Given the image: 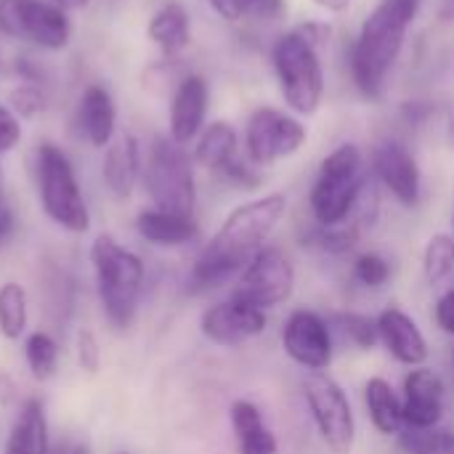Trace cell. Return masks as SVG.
I'll use <instances>...</instances> for the list:
<instances>
[{
	"instance_id": "cell-1",
	"label": "cell",
	"mask_w": 454,
	"mask_h": 454,
	"mask_svg": "<svg viewBox=\"0 0 454 454\" xmlns=\"http://www.w3.org/2000/svg\"><path fill=\"white\" fill-rule=\"evenodd\" d=\"M285 213V194H266L234 207L226 215L223 226L215 231V237L197 255L189 274V290L207 293L226 285L231 277L242 274L245 266L255 258V253L266 247V242L282 223Z\"/></svg>"
},
{
	"instance_id": "cell-2",
	"label": "cell",
	"mask_w": 454,
	"mask_h": 454,
	"mask_svg": "<svg viewBox=\"0 0 454 454\" xmlns=\"http://www.w3.org/2000/svg\"><path fill=\"white\" fill-rule=\"evenodd\" d=\"M420 3L423 0H380L362 21L351 51V74L362 96L380 98Z\"/></svg>"
},
{
	"instance_id": "cell-3",
	"label": "cell",
	"mask_w": 454,
	"mask_h": 454,
	"mask_svg": "<svg viewBox=\"0 0 454 454\" xmlns=\"http://www.w3.org/2000/svg\"><path fill=\"white\" fill-rule=\"evenodd\" d=\"M90 266L106 322L114 330H128L138 314V301L144 293V261L112 234H98L90 242Z\"/></svg>"
},
{
	"instance_id": "cell-4",
	"label": "cell",
	"mask_w": 454,
	"mask_h": 454,
	"mask_svg": "<svg viewBox=\"0 0 454 454\" xmlns=\"http://www.w3.org/2000/svg\"><path fill=\"white\" fill-rule=\"evenodd\" d=\"M367 184L364 157L356 144H340L333 149L317 173L309 194L311 215L319 226H340L351 221L356 200Z\"/></svg>"
},
{
	"instance_id": "cell-5",
	"label": "cell",
	"mask_w": 454,
	"mask_h": 454,
	"mask_svg": "<svg viewBox=\"0 0 454 454\" xmlns=\"http://www.w3.org/2000/svg\"><path fill=\"white\" fill-rule=\"evenodd\" d=\"M271 61L285 104L295 114H314L325 96V69L319 61V48H314L298 29H293L274 43Z\"/></svg>"
},
{
	"instance_id": "cell-6",
	"label": "cell",
	"mask_w": 454,
	"mask_h": 454,
	"mask_svg": "<svg viewBox=\"0 0 454 454\" xmlns=\"http://www.w3.org/2000/svg\"><path fill=\"white\" fill-rule=\"evenodd\" d=\"M37 194L45 215L64 231L85 234L90 229V210L74 168L56 144H43L37 149Z\"/></svg>"
},
{
	"instance_id": "cell-7",
	"label": "cell",
	"mask_w": 454,
	"mask_h": 454,
	"mask_svg": "<svg viewBox=\"0 0 454 454\" xmlns=\"http://www.w3.org/2000/svg\"><path fill=\"white\" fill-rule=\"evenodd\" d=\"M144 184L154 202V207L194 215L197 207V184H194V165L192 157L181 144L170 136H157L149 146Z\"/></svg>"
},
{
	"instance_id": "cell-8",
	"label": "cell",
	"mask_w": 454,
	"mask_h": 454,
	"mask_svg": "<svg viewBox=\"0 0 454 454\" xmlns=\"http://www.w3.org/2000/svg\"><path fill=\"white\" fill-rule=\"evenodd\" d=\"M303 399L309 407V415L317 426L319 439L330 454H351L356 442V420L351 402L338 380H333L325 372H314L303 383Z\"/></svg>"
},
{
	"instance_id": "cell-9",
	"label": "cell",
	"mask_w": 454,
	"mask_h": 454,
	"mask_svg": "<svg viewBox=\"0 0 454 454\" xmlns=\"http://www.w3.org/2000/svg\"><path fill=\"white\" fill-rule=\"evenodd\" d=\"M293 290H295V269L290 258L282 250L266 245L239 274L231 298L255 306L261 311H269L290 301Z\"/></svg>"
},
{
	"instance_id": "cell-10",
	"label": "cell",
	"mask_w": 454,
	"mask_h": 454,
	"mask_svg": "<svg viewBox=\"0 0 454 454\" xmlns=\"http://www.w3.org/2000/svg\"><path fill=\"white\" fill-rule=\"evenodd\" d=\"M306 138H309L306 125L298 117L271 109V106H261L247 120L245 152L253 165L266 168L301 152Z\"/></svg>"
},
{
	"instance_id": "cell-11",
	"label": "cell",
	"mask_w": 454,
	"mask_h": 454,
	"mask_svg": "<svg viewBox=\"0 0 454 454\" xmlns=\"http://www.w3.org/2000/svg\"><path fill=\"white\" fill-rule=\"evenodd\" d=\"M285 354L311 372H325L333 364V330L327 319L311 309H295L282 327Z\"/></svg>"
},
{
	"instance_id": "cell-12",
	"label": "cell",
	"mask_w": 454,
	"mask_h": 454,
	"mask_svg": "<svg viewBox=\"0 0 454 454\" xmlns=\"http://www.w3.org/2000/svg\"><path fill=\"white\" fill-rule=\"evenodd\" d=\"M266 325H269L266 311L247 306L231 295H229V301H221V303L205 309L202 319H200L202 335L210 343L223 346V348H237V346L247 343L250 338L261 335L266 330Z\"/></svg>"
},
{
	"instance_id": "cell-13",
	"label": "cell",
	"mask_w": 454,
	"mask_h": 454,
	"mask_svg": "<svg viewBox=\"0 0 454 454\" xmlns=\"http://www.w3.org/2000/svg\"><path fill=\"white\" fill-rule=\"evenodd\" d=\"M402 407H404V428L412 431L439 428L447 410V388L442 375L428 370L426 364L412 367L410 375L404 378Z\"/></svg>"
},
{
	"instance_id": "cell-14",
	"label": "cell",
	"mask_w": 454,
	"mask_h": 454,
	"mask_svg": "<svg viewBox=\"0 0 454 454\" xmlns=\"http://www.w3.org/2000/svg\"><path fill=\"white\" fill-rule=\"evenodd\" d=\"M372 170L378 181L407 207H415L420 202V168L415 154L396 138H386L372 149Z\"/></svg>"
},
{
	"instance_id": "cell-15",
	"label": "cell",
	"mask_w": 454,
	"mask_h": 454,
	"mask_svg": "<svg viewBox=\"0 0 454 454\" xmlns=\"http://www.w3.org/2000/svg\"><path fill=\"white\" fill-rule=\"evenodd\" d=\"M378 340L383 348L407 367H423L428 359V340L420 330V325L402 309L391 306L378 314Z\"/></svg>"
},
{
	"instance_id": "cell-16",
	"label": "cell",
	"mask_w": 454,
	"mask_h": 454,
	"mask_svg": "<svg viewBox=\"0 0 454 454\" xmlns=\"http://www.w3.org/2000/svg\"><path fill=\"white\" fill-rule=\"evenodd\" d=\"M207 101H210V90H207L205 77L186 74L176 85V93L170 101V133H168L176 144L186 146L205 130Z\"/></svg>"
},
{
	"instance_id": "cell-17",
	"label": "cell",
	"mask_w": 454,
	"mask_h": 454,
	"mask_svg": "<svg viewBox=\"0 0 454 454\" xmlns=\"http://www.w3.org/2000/svg\"><path fill=\"white\" fill-rule=\"evenodd\" d=\"M77 128L82 138L98 149L109 146L117 136V106L104 85H88L77 104Z\"/></svg>"
},
{
	"instance_id": "cell-18",
	"label": "cell",
	"mask_w": 454,
	"mask_h": 454,
	"mask_svg": "<svg viewBox=\"0 0 454 454\" xmlns=\"http://www.w3.org/2000/svg\"><path fill=\"white\" fill-rule=\"evenodd\" d=\"M144 168H141V149L138 141L130 133H120L114 136V141L106 146L104 154V184L106 189L117 197V200H128L141 178Z\"/></svg>"
},
{
	"instance_id": "cell-19",
	"label": "cell",
	"mask_w": 454,
	"mask_h": 454,
	"mask_svg": "<svg viewBox=\"0 0 454 454\" xmlns=\"http://www.w3.org/2000/svg\"><path fill=\"white\" fill-rule=\"evenodd\" d=\"M51 434H48V415L40 399L21 402L11 431L5 436L3 454H51Z\"/></svg>"
},
{
	"instance_id": "cell-20",
	"label": "cell",
	"mask_w": 454,
	"mask_h": 454,
	"mask_svg": "<svg viewBox=\"0 0 454 454\" xmlns=\"http://www.w3.org/2000/svg\"><path fill=\"white\" fill-rule=\"evenodd\" d=\"M69 37H72V24L64 8H59L53 0L29 3L21 24V40H29L45 51H61L67 48Z\"/></svg>"
},
{
	"instance_id": "cell-21",
	"label": "cell",
	"mask_w": 454,
	"mask_h": 454,
	"mask_svg": "<svg viewBox=\"0 0 454 454\" xmlns=\"http://www.w3.org/2000/svg\"><path fill=\"white\" fill-rule=\"evenodd\" d=\"M136 231L144 242L154 247H184L200 237L194 215H178L160 207L141 210L136 215Z\"/></svg>"
},
{
	"instance_id": "cell-22",
	"label": "cell",
	"mask_w": 454,
	"mask_h": 454,
	"mask_svg": "<svg viewBox=\"0 0 454 454\" xmlns=\"http://www.w3.org/2000/svg\"><path fill=\"white\" fill-rule=\"evenodd\" d=\"M229 420L234 431L237 454H279L277 436L271 434V428L263 420V412L253 402L237 399L229 410Z\"/></svg>"
},
{
	"instance_id": "cell-23",
	"label": "cell",
	"mask_w": 454,
	"mask_h": 454,
	"mask_svg": "<svg viewBox=\"0 0 454 454\" xmlns=\"http://www.w3.org/2000/svg\"><path fill=\"white\" fill-rule=\"evenodd\" d=\"M364 404L370 423L380 436H399L404 431L402 396L391 388L386 378H370L364 383Z\"/></svg>"
},
{
	"instance_id": "cell-24",
	"label": "cell",
	"mask_w": 454,
	"mask_h": 454,
	"mask_svg": "<svg viewBox=\"0 0 454 454\" xmlns=\"http://www.w3.org/2000/svg\"><path fill=\"white\" fill-rule=\"evenodd\" d=\"M149 40L165 53V56H176L181 53L189 40H192V21L189 13L181 3H165L162 8L154 11V16L149 19Z\"/></svg>"
},
{
	"instance_id": "cell-25",
	"label": "cell",
	"mask_w": 454,
	"mask_h": 454,
	"mask_svg": "<svg viewBox=\"0 0 454 454\" xmlns=\"http://www.w3.org/2000/svg\"><path fill=\"white\" fill-rule=\"evenodd\" d=\"M237 146H239V138H237V130L226 122V120H215L210 125H205V130L197 136V146H194V160L213 170V173H223L237 157Z\"/></svg>"
},
{
	"instance_id": "cell-26",
	"label": "cell",
	"mask_w": 454,
	"mask_h": 454,
	"mask_svg": "<svg viewBox=\"0 0 454 454\" xmlns=\"http://www.w3.org/2000/svg\"><path fill=\"white\" fill-rule=\"evenodd\" d=\"M423 277L431 290L447 293L454 287V237L434 234L423 250Z\"/></svg>"
},
{
	"instance_id": "cell-27",
	"label": "cell",
	"mask_w": 454,
	"mask_h": 454,
	"mask_svg": "<svg viewBox=\"0 0 454 454\" xmlns=\"http://www.w3.org/2000/svg\"><path fill=\"white\" fill-rule=\"evenodd\" d=\"M29 301L19 282L0 285V335L5 340H19L27 333Z\"/></svg>"
},
{
	"instance_id": "cell-28",
	"label": "cell",
	"mask_w": 454,
	"mask_h": 454,
	"mask_svg": "<svg viewBox=\"0 0 454 454\" xmlns=\"http://www.w3.org/2000/svg\"><path fill=\"white\" fill-rule=\"evenodd\" d=\"M59 343L53 335L43 333V330H35L27 335L24 340V362L29 367V375L40 383L51 380L59 370Z\"/></svg>"
},
{
	"instance_id": "cell-29",
	"label": "cell",
	"mask_w": 454,
	"mask_h": 454,
	"mask_svg": "<svg viewBox=\"0 0 454 454\" xmlns=\"http://www.w3.org/2000/svg\"><path fill=\"white\" fill-rule=\"evenodd\" d=\"M335 330L340 333V338L346 343H351L359 351H372L380 343L378 340V322L370 319L367 314H359V311L335 314Z\"/></svg>"
},
{
	"instance_id": "cell-30",
	"label": "cell",
	"mask_w": 454,
	"mask_h": 454,
	"mask_svg": "<svg viewBox=\"0 0 454 454\" xmlns=\"http://www.w3.org/2000/svg\"><path fill=\"white\" fill-rule=\"evenodd\" d=\"M399 436H402V450L407 454H454V431L450 428H428V431L404 428Z\"/></svg>"
},
{
	"instance_id": "cell-31",
	"label": "cell",
	"mask_w": 454,
	"mask_h": 454,
	"mask_svg": "<svg viewBox=\"0 0 454 454\" xmlns=\"http://www.w3.org/2000/svg\"><path fill=\"white\" fill-rule=\"evenodd\" d=\"M354 279L362 287L380 290L391 279V263H388V258H383L380 253H362L354 261Z\"/></svg>"
},
{
	"instance_id": "cell-32",
	"label": "cell",
	"mask_w": 454,
	"mask_h": 454,
	"mask_svg": "<svg viewBox=\"0 0 454 454\" xmlns=\"http://www.w3.org/2000/svg\"><path fill=\"white\" fill-rule=\"evenodd\" d=\"M8 109L19 117H35L45 109V93L37 80H24L8 93Z\"/></svg>"
},
{
	"instance_id": "cell-33",
	"label": "cell",
	"mask_w": 454,
	"mask_h": 454,
	"mask_svg": "<svg viewBox=\"0 0 454 454\" xmlns=\"http://www.w3.org/2000/svg\"><path fill=\"white\" fill-rule=\"evenodd\" d=\"M74 359H77V367L88 375H96L101 370V346H98V338L93 330L82 327L77 330L74 335Z\"/></svg>"
},
{
	"instance_id": "cell-34",
	"label": "cell",
	"mask_w": 454,
	"mask_h": 454,
	"mask_svg": "<svg viewBox=\"0 0 454 454\" xmlns=\"http://www.w3.org/2000/svg\"><path fill=\"white\" fill-rule=\"evenodd\" d=\"M29 3L32 0H0V32L5 37L21 40V24Z\"/></svg>"
},
{
	"instance_id": "cell-35",
	"label": "cell",
	"mask_w": 454,
	"mask_h": 454,
	"mask_svg": "<svg viewBox=\"0 0 454 454\" xmlns=\"http://www.w3.org/2000/svg\"><path fill=\"white\" fill-rule=\"evenodd\" d=\"M21 141V117L8 106H0V154L11 152Z\"/></svg>"
},
{
	"instance_id": "cell-36",
	"label": "cell",
	"mask_w": 454,
	"mask_h": 454,
	"mask_svg": "<svg viewBox=\"0 0 454 454\" xmlns=\"http://www.w3.org/2000/svg\"><path fill=\"white\" fill-rule=\"evenodd\" d=\"M434 319H436V327L442 333H447V335L454 338V287L439 295L436 309H434Z\"/></svg>"
},
{
	"instance_id": "cell-37",
	"label": "cell",
	"mask_w": 454,
	"mask_h": 454,
	"mask_svg": "<svg viewBox=\"0 0 454 454\" xmlns=\"http://www.w3.org/2000/svg\"><path fill=\"white\" fill-rule=\"evenodd\" d=\"M250 5H253V0H210V8L226 21L245 19L250 13Z\"/></svg>"
},
{
	"instance_id": "cell-38",
	"label": "cell",
	"mask_w": 454,
	"mask_h": 454,
	"mask_svg": "<svg viewBox=\"0 0 454 454\" xmlns=\"http://www.w3.org/2000/svg\"><path fill=\"white\" fill-rule=\"evenodd\" d=\"M282 11H285V3L282 0H253L247 16H253L258 21H274V19L282 16Z\"/></svg>"
},
{
	"instance_id": "cell-39",
	"label": "cell",
	"mask_w": 454,
	"mask_h": 454,
	"mask_svg": "<svg viewBox=\"0 0 454 454\" xmlns=\"http://www.w3.org/2000/svg\"><path fill=\"white\" fill-rule=\"evenodd\" d=\"M16 399H19V386H16L13 375L5 372V370H0V407L3 410L5 407H13Z\"/></svg>"
},
{
	"instance_id": "cell-40",
	"label": "cell",
	"mask_w": 454,
	"mask_h": 454,
	"mask_svg": "<svg viewBox=\"0 0 454 454\" xmlns=\"http://www.w3.org/2000/svg\"><path fill=\"white\" fill-rule=\"evenodd\" d=\"M298 32L314 45V48H319L322 43H327V37H330V27L327 24H322V21H309V24H303V27H298Z\"/></svg>"
},
{
	"instance_id": "cell-41",
	"label": "cell",
	"mask_w": 454,
	"mask_h": 454,
	"mask_svg": "<svg viewBox=\"0 0 454 454\" xmlns=\"http://www.w3.org/2000/svg\"><path fill=\"white\" fill-rule=\"evenodd\" d=\"M51 454H90V450L80 439H61L59 444L51 447Z\"/></svg>"
},
{
	"instance_id": "cell-42",
	"label": "cell",
	"mask_w": 454,
	"mask_h": 454,
	"mask_svg": "<svg viewBox=\"0 0 454 454\" xmlns=\"http://www.w3.org/2000/svg\"><path fill=\"white\" fill-rule=\"evenodd\" d=\"M11 229H13V218H11V210L3 202V194H0V245L5 242V237L11 234Z\"/></svg>"
},
{
	"instance_id": "cell-43",
	"label": "cell",
	"mask_w": 454,
	"mask_h": 454,
	"mask_svg": "<svg viewBox=\"0 0 454 454\" xmlns=\"http://www.w3.org/2000/svg\"><path fill=\"white\" fill-rule=\"evenodd\" d=\"M319 8H325V11H333V13H340V11H346L354 0H314Z\"/></svg>"
},
{
	"instance_id": "cell-44",
	"label": "cell",
	"mask_w": 454,
	"mask_h": 454,
	"mask_svg": "<svg viewBox=\"0 0 454 454\" xmlns=\"http://www.w3.org/2000/svg\"><path fill=\"white\" fill-rule=\"evenodd\" d=\"M59 8H64V11H77V8H85L88 5V0H53Z\"/></svg>"
},
{
	"instance_id": "cell-45",
	"label": "cell",
	"mask_w": 454,
	"mask_h": 454,
	"mask_svg": "<svg viewBox=\"0 0 454 454\" xmlns=\"http://www.w3.org/2000/svg\"><path fill=\"white\" fill-rule=\"evenodd\" d=\"M442 19L444 21H454V0H444V5H442Z\"/></svg>"
},
{
	"instance_id": "cell-46",
	"label": "cell",
	"mask_w": 454,
	"mask_h": 454,
	"mask_svg": "<svg viewBox=\"0 0 454 454\" xmlns=\"http://www.w3.org/2000/svg\"><path fill=\"white\" fill-rule=\"evenodd\" d=\"M452 226H454V213H452Z\"/></svg>"
},
{
	"instance_id": "cell-47",
	"label": "cell",
	"mask_w": 454,
	"mask_h": 454,
	"mask_svg": "<svg viewBox=\"0 0 454 454\" xmlns=\"http://www.w3.org/2000/svg\"><path fill=\"white\" fill-rule=\"evenodd\" d=\"M452 364H454V354H452Z\"/></svg>"
},
{
	"instance_id": "cell-48",
	"label": "cell",
	"mask_w": 454,
	"mask_h": 454,
	"mask_svg": "<svg viewBox=\"0 0 454 454\" xmlns=\"http://www.w3.org/2000/svg\"><path fill=\"white\" fill-rule=\"evenodd\" d=\"M120 454H125V452H120Z\"/></svg>"
}]
</instances>
